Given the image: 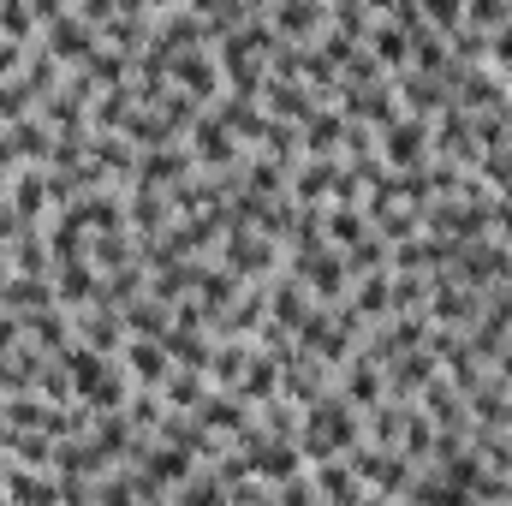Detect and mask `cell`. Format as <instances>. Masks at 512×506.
I'll use <instances>...</instances> for the list:
<instances>
[{"label": "cell", "instance_id": "cell-26", "mask_svg": "<svg viewBox=\"0 0 512 506\" xmlns=\"http://www.w3.org/2000/svg\"><path fill=\"white\" fill-rule=\"evenodd\" d=\"M36 12H30V0H0V36H12V42H30L36 36Z\"/></svg>", "mask_w": 512, "mask_h": 506}, {"label": "cell", "instance_id": "cell-16", "mask_svg": "<svg viewBox=\"0 0 512 506\" xmlns=\"http://www.w3.org/2000/svg\"><path fill=\"white\" fill-rule=\"evenodd\" d=\"M340 393H346L358 411H370L376 399H387V370L376 364V358H364V352H358V358H352V370H346V381H340Z\"/></svg>", "mask_w": 512, "mask_h": 506}, {"label": "cell", "instance_id": "cell-31", "mask_svg": "<svg viewBox=\"0 0 512 506\" xmlns=\"http://www.w3.org/2000/svg\"><path fill=\"white\" fill-rule=\"evenodd\" d=\"M495 376H501V381L512 387V340L501 346V352H495Z\"/></svg>", "mask_w": 512, "mask_h": 506}, {"label": "cell", "instance_id": "cell-8", "mask_svg": "<svg viewBox=\"0 0 512 506\" xmlns=\"http://www.w3.org/2000/svg\"><path fill=\"white\" fill-rule=\"evenodd\" d=\"M48 274H54V298H60V304H72V310L96 304V292H102V268H96L90 256H60Z\"/></svg>", "mask_w": 512, "mask_h": 506}, {"label": "cell", "instance_id": "cell-5", "mask_svg": "<svg viewBox=\"0 0 512 506\" xmlns=\"http://www.w3.org/2000/svg\"><path fill=\"white\" fill-rule=\"evenodd\" d=\"M274 239L268 233H256V227H227L221 233V262L239 274V280H251V274H268L274 268Z\"/></svg>", "mask_w": 512, "mask_h": 506}, {"label": "cell", "instance_id": "cell-20", "mask_svg": "<svg viewBox=\"0 0 512 506\" xmlns=\"http://www.w3.org/2000/svg\"><path fill=\"white\" fill-rule=\"evenodd\" d=\"M322 221H328V227H322V239H328L334 251H346V245H358V239L370 233V215H364V203H334Z\"/></svg>", "mask_w": 512, "mask_h": 506}, {"label": "cell", "instance_id": "cell-9", "mask_svg": "<svg viewBox=\"0 0 512 506\" xmlns=\"http://www.w3.org/2000/svg\"><path fill=\"white\" fill-rule=\"evenodd\" d=\"M120 358H126V376H131V387H161V381L173 376V352H167V340L131 334L126 346H120Z\"/></svg>", "mask_w": 512, "mask_h": 506}, {"label": "cell", "instance_id": "cell-4", "mask_svg": "<svg viewBox=\"0 0 512 506\" xmlns=\"http://www.w3.org/2000/svg\"><path fill=\"white\" fill-rule=\"evenodd\" d=\"M185 137H191L197 167H221V173H227V167H239V149H245V143L227 131V120H221V114H209V108H203V114L191 120V131H185Z\"/></svg>", "mask_w": 512, "mask_h": 506}, {"label": "cell", "instance_id": "cell-21", "mask_svg": "<svg viewBox=\"0 0 512 506\" xmlns=\"http://www.w3.org/2000/svg\"><path fill=\"white\" fill-rule=\"evenodd\" d=\"M399 453H405L411 465H429V453H435V417H429V411H405V423H399Z\"/></svg>", "mask_w": 512, "mask_h": 506}, {"label": "cell", "instance_id": "cell-23", "mask_svg": "<svg viewBox=\"0 0 512 506\" xmlns=\"http://www.w3.org/2000/svg\"><path fill=\"white\" fill-rule=\"evenodd\" d=\"M334 155H310V167H298V179H292V191L304 197V203H322V197H334Z\"/></svg>", "mask_w": 512, "mask_h": 506}, {"label": "cell", "instance_id": "cell-11", "mask_svg": "<svg viewBox=\"0 0 512 506\" xmlns=\"http://www.w3.org/2000/svg\"><path fill=\"white\" fill-rule=\"evenodd\" d=\"M387 393H399V399H411V393H423L429 376H441L435 370V352L429 346H411V352H399V358H387Z\"/></svg>", "mask_w": 512, "mask_h": 506}, {"label": "cell", "instance_id": "cell-19", "mask_svg": "<svg viewBox=\"0 0 512 506\" xmlns=\"http://www.w3.org/2000/svg\"><path fill=\"white\" fill-rule=\"evenodd\" d=\"M364 48L382 60V72H393V66H411V30L399 24V18H387V24H376L370 36H364Z\"/></svg>", "mask_w": 512, "mask_h": 506}, {"label": "cell", "instance_id": "cell-34", "mask_svg": "<svg viewBox=\"0 0 512 506\" xmlns=\"http://www.w3.org/2000/svg\"><path fill=\"white\" fill-rule=\"evenodd\" d=\"M268 6H274V0H245V12H268Z\"/></svg>", "mask_w": 512, "mask_h": 506}, {"label": "cell", "instance_id": "cell-3", "mask_svg": "<svg viewBox=\"0 0 512 506\" xmlns=\"http://www.w3.org/2000/svg\"><path fill=\"white\" fill-rule=\"evenodd\" d=\"M423 149H429V120L423 114H393L382 120V137H376V155L387 167H423Z\"/></svg>", "mask_w": 512, "mask_h": 506}, {"label": "cell", "instance_id": "cell-22", "mask_svg": "<svg viewBox=\"0 0 512 506\" xmlns=\"http://www.w3.org/2000/svg\"><path fill=\"white\" fill-rule=\"evenodd\" d=\"M6 137H12V149H18L24 161H36V167L54 155V131H48V120H36V114H24L18 126H6Z\"/></svg>", "mask_w": 512, "mask_h": 506}, {"label": "cell", "instance_id": "cell-14", "mask_svg": "<svg viewBox=\"0 0 512 506\" xmlns=\"http://www.w3.org/2000/svg\"><path fill=\"white\" fill-rule=\"evenodd\" d=\"M358 286H352V310L364 316V322H376V316H393V268H364V274H352Z\"/></svg>", "mask_w": 512, "mask_h": 506}, {"label": "cell", "instance_id": "cell-27", "mask_svg": "<svg viewBox=\"0 0 512 506\" xmlns=\"http://www.w3.org/2000/svg\"><path fill=\"white\" fill-rule=\"evenodd\" d=\"M417 12H423V24H435V30H459V24H465V0H417Z\"/></svg>", "mask_w": 512, "mask_h": 506}, {"label": "cell", "instance_id": "cell-10", "mask_svg": "<svg viewBox=\"0 0 512 506\" xmlns=\"http://www.w3.org/2000/svg\"><path fill=\"white\" fill-rule=\"evenodd\" d=\"M262 108H268L274 120L304 126V120L316 114V90H310L304 78H274V72H268V84H262Z\"/></svg>", "mask_w": 512, "mask_h": 506}, {"label": "cell", "instance_id": "cell-25", "mask_svg": "<svg viewBox=\"0 0 512 506\" xmlns=\"http://www.w3.org/2000/svg\"><path fill=\"white\" fill-rule=\"evenodd\" d=\"M30 108H36V90L24 78H0V126H18Z\"/></svg>", "mask_w": 512, "mask_h": 506}, {"label": "cell", "instance_id": "cell-18", "mask_svg": "<svg viewBox=\"0 0 512 506\" xmlns=\"http://www.w3.org/2000/svg\"><path fill=\"white\" fill-rule=\"evenodd\" d=\"M24 340L60 358V352L72 346V322L60 316V304H48V310H30V316H24Z\"/></svg>", "mask_w": 512, "mask_h": 506}, {"label": "cell", "instance_id": "cell-24", "mask_svg": "<svg viewBox=\"0 0 512 506\" xmlns=\"http://www.w3.org/2000/svg\"><path fill=\"white\" fill-rule=\"evenodd\" d=\"M6 501H60V477H36V471H6L0 477Z\"/></svg>", "mask_w": 512, "mask_h": 506}, {"label": "cell", "instance_id": "cell-1", "mask_svg": "<svg viewBox=\"0 0 512 506\" xmlns=\"http://www.w3.org/2000/svg\"><path fill=\"white\" fill-rule=\"evenodd\" d=\"M292 274L304 280V292H310L316 304H340V298L352 292L346 251H334V245H310V251H298L292 256Z\"/></svg>", "mask_w": 512, "mask_h": 506}, {"label": "cell", "instance_id": "cell-12", "mask_svg": "<svg viewBox=\"0 0 512 506\" xmlns=\"http://www.w3.org/2000/svg\"><path fill=\"white\" fill-rule=\"evenodd\" d=\"M316 495L322 501H370V483L352 471L346 453H334V459H316Z\"/></svg>", "mask_w": 512, "mask_h": 506}, {"label": "cell", "instance_id": "cell-28", "mask_svg": "<svg viewBox=\"0 0 512 506\" xmlns=\"http://www.w3.org/2000/svg\"><path fill=\"white\" fill-rule=\"evenodd\" d=\"M72 6H78V12H84V18H90L96 30H102V24H108L114 12H120V0H72Z\"/></svg>", "mask_w": 512, "mask_h": 506}, {"label": "cell", "instance_id": "cell-29", "mask_svg": "<svg viewBox=\"0 0 512 506\" xmlns=\"http://www.w3.org/2000/svg\"><path fill=\"white\" fill-rule=\"evenodd\" d=\"M489 221H495V233L512 245V197H495V215H489Z\"/></svg>", "mask_w": 512, "mask_h": 506}, {"label": "cell", "instance_id": "cell-15", "mask_svg": "<svg viewBox=\"0 0 512 506\" xmlns=\"http://www.w3.org/2000/svg\"><path fill=\"white\" fill-rule=\"evenodd\" d=\"M298 137H304V155H340L346 149V108L334 114V108H316L304 126H298Z\"/></svg>", "mask_w": 512, "mask_h": 506}, {"label": "cell", "instance_id": "cell-32", "mask_svg": "<svg viewBox=\"0 0 512 506\" xmlns=\"http://www.w3.org/2000/svg\"><path fill=\"white\" fill-rule=\"evenodd\" d=\"M370 12H399V0H364Z\"/></svg>", "mask_w": 512, "mask_h": 506}, {"label": "cell", "instance_id": "cell-7", "mask_svg": "<svg viewBox=\"0 0 512 506\" xmlns=\"http://www.w3.org/2000/svg\"><path fill=\"white\" fill-rule=\"evenodd\" d=\"M173 84H179L185 96H197L203 108L221 96V60L209 54V42H203V48H185V54L173 60Z\"/></svg>", "mask_w": 512, "mask_h": 506}, {"label": "cell", "instance_id": "cell-30", "mask_svg": "<svg viewBox=\"0 0 512 506\" xmlns=\"http://www.w3.org/2000/svg\"><path fill=\"white\" fill-rule=\"evenodd\" d=\"M30 12L48 24V18H60V12H72V0H30Z\"/></svg>", "mask_w": 512, "mask_h": 506}, {"label": "cell", "instance_id": "cell-17", "mask_svg": "<svg viewBox=\"0 0 512 506\" xmlns=\"http://www.w3.org/2000/svg\"><path fill=\"white\" fill-rule=\"evenodd\" d=\"M6 197H12V209H18V215H24L30 227H42V215H48V203H54V191H48V173H42V167L18 173Z\"/></svg>", "mask_w": 512, "mask_h": 506}, {"label": "cell", "instance_id": "cell-13", "mask_svg": "<svg viewBox=\"0 0 512 506\" xmlns=\"http://www.w3.org/2000/svg\"><path fill=\"white\" fill-rule=\"evenodd\" d=\"M310 304H316V298L304 292V280H298V274H286V280H274V286H268V322H280L286 334H298V328H304Z\"/></svg>", "mask_w": 512, "mask_h": 506}, {"label": "cell", "instance_id": "cell-35", "mask_svg": "<svg viewBox=\"0 0 512 506\" xmlns=\"http://www.w3.org/2000/svg\"><path fill=\"white\" fill-rule=\"evenodd\" d=\"M143 6H149V12H161V6H179V0H143Z\"/></svg>", "mask_w": 512, "mask_h": 506}, {"label": "cell", "instance_id": "cell-6", "mask_svg": "<svg viewBox=\"0 0 512 506\" xmlns=\"http://www.w3.org/2000/svg\"><path fill=\"white\" fill-rule=\"evenodd\" d=\"M185 173H197V155L191 143H155L137 155V185H155V191H173Z\"/></svg>", "mask_w": 512, "mask_h": 506}, {"label": "cell", "instance_id": "cell-2", "mask_svg": "<svg viewBox=\"0 0 512 506\" xmlns=\"http://www.w3.org/2000/svg\"><path fill=\"white\" fill-rule=\"evenodd\" d=\"M96 42H102V30L72 6V12H60V18H48L42 24V48L60 60V66H84L90 54H96Z\"/></svg>", "mask_w": 512, "mask_h": 506}, {"label": "cell", "instance_id": "cell-33", "mask_svg": "<svg viewBox=\"0 0 512 506\" xmlns=\"http://www.w3.org/2000/svg\"><path fill=\"white\" fill-rule=\"evenodd\" d=\"M6 262H12V245H6V239H0V274H6Z\"/></svg>", "mask_w": 512, "mask_h": 506}]
</instances>
